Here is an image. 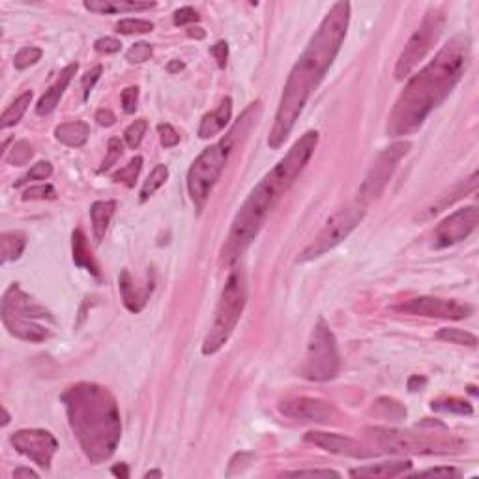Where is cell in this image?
Returning <instances> with one entry per match:
<instances>
[{
    "label": "cell",
    "mask_w": 479,
    "mask_h": 479,
    "mask_svg": "<svg viewBox=\"0 0 479 479\" xmlns=\"http://www.w3.org/2000/svg\"><path fill=\"white\" fill-rule=\"evenodd\" d=\"M417 478H459L460 472L457 468L451 467H440V468H429V470H423V472L416 473Z\"/></svg>",
    "instance_id": "obj_47"
},
{
    "label": "cell",
    "mask_w": 479,
    "mask_h": 479,
    "mask_svg": "<svg viewBox=\"0 0 479 479\" xmlns=\"http://www.w3.org/2000/svg\"><path fill=\"white\" fill-rule=\"evenodd\" d=\"M10 444L17 453L25 455L39 468L49 470L53 457L57 453L58 442L49 431L21 429L10 436Z\"/></svg>",
    "instance_id": "obj_13"
},
{
    "label": "cell",
    "mask_w": 479,
    "mask_h": 479,
    "mask_svg": "<svg viewBox=\"0 0 479 479\" xmlns=\"http://www.w3.org/2000/svg\"><path fill=\"white\" fill-rule=\"evenodd\" d=\"M247 303V279L246 271L242 268L233 270L228 275L227 283L221 290L219 302L215 307L214 322L210 326L208 334L202 341V354L204 356H214L219 352L221 348L227 345L231 335L238 326L242 313L246 309Z\"/></svg>",
    "instance_id": "obj_5"
},
{
    "label": "cell",
    "mask_w": 479,
    "mask_h": 479,
    "mask_svg": "<svg viewBox=\"0 0 479 479\" xmlns=\"http://www.w3.org/2000/svg\"><path fill=\"white\" fill-rule=\"evenodd\" d=\"M30 101H32V92L30 90H26V92H23V94H21L19 98L13 101L12 105L4 111L2 118H0V127H2V129H8V127L19 124V120L23 118V114L26 113V109H28V105H30Z\"/></svg>",
    "instance_id": "obj_28"
},
{
    "label": "cell",
    "mask_w": 479,
    "mask_h": 479,
    "mask_svg": "<svg viewBox=\"0 0 479 479\" xmlns=\"http://www.w3.org/2000/svg\"><path fill=\"white\" fill-rule=\"evenodd\" d=\"M26 247V238L23 233H4L0 236V260L8 264L17 260Z\"/></svg>",
    "instance_id": "obj_27"
},
{
    "label": "cell",
    "mask_w": 479,
    "mask_h": 479,
    "mask_svg": "<svg viewBox=\"0 0 479 479\" xmlns=\"http://www.w3.org/2000/svg\"><path fill=\"white\" fill-rule=\"evenodd\" d=\"M94 49L98 51V53H103V55H113V53H118V51L122 49V44H120L118 39L105 36V38L96 39Z\"/></svg>",
    "instance_id": "obj_48"
},
{
    "label": "cell",
    "mask_w": 479,
    "mask_h": 479,
    "mask_svg": "<svg viewBox=\"0 0 479 479\" xmlns=\"http://www.w3.org/2000/svg\"><path fill=\"white\" fill-rule=\"evenodd\" d=\"M478 206H467V208L457 210L455 214L446 217L435 228L433 247L444 249V247L455 246V244H459L462 240H467L476 231V227H478Z\"/></svg>",
    "instance_id": "obj_14"
},
{
    "label": "cell",
    "mask_w": 479,
    "mask_h": 479,
    "mask_svg": "<svg viewBox=\"0 0 479 479\" xmlns=\"http://www.w3.org/2000/svg\"><path fill=\"white\" fill-rule=\"evenodd\" d=\"M431 408L436 412H448V414H459V416H470L473 412L472 404L464 401V399L449 397V399H438L431 403Z\"/></svg>",
    "instance_id": "obj_30"
},
{
    "label": "cell",
    "mask_w": 479,
    "mask_h": 479,
    "mask_svg": "<svg viewBox=\"0 0 479 479\" xmlns=\"http://www.w3.org/2000/svg\"><path fill=\"white\" fill-rule=\"evenodd\" d=\"M77 70H79V64L73 62V64H68V66L60 71V75L57 77V81L53 82V84L49 87V90L39 98L38 105H36V113H38L39 116H47V114H51L55 109L58 107V103H60V100H62L64 92H66V89H68V84L71 82V79H73V75L77 73Z\"/></svg>",
    "instance_id": "obj_18"
},
{
    "label": "cell",
    "mask_w": 479,
    "mask_h": 479,
    "mask_svg": "<svg viewBox=\"0 0 479 479\" xmlns=\"http://www.w3.org/2000/svg\"><path fill=\"white\" fill-rule=\"evenodd\" d=\"M444 25H446V17L440 10L427 12L419 28L412 34V38L408 39V44L399 57L397 66H395V79L397 81L406 79L417 64L427 57V53L433 49V45L440 38Z\"/></svg>",
    "instance_id": "obj_11"
},
{
    "label": "cell",
    "mask_w": 479,
    "mask_h": 479,
    "mask_svg": "<svg viewBox=\"0 0 479 479\" xmlns=\"http://www.w3.org/2000/svg\"><path fill=\"white\" fill-rule=\"evenodd\" d=\"M42 55H44V51L39 49V47H34V45L23 47V49L15 55V58H13V66H15L17 70H26V68H30V66H34V64L38 62L39 58H42Z\"/></svg>",
    "instance_id": "obj_34"
},
{
    "label": "cell",
    "mask_w": 479,
    "mask_h": 479,
    "mask_svg": "<svg viewBox=\"0 0 479 479\" xmlns=\"http://www.w3.org/2000/svg\"><path fill=\"white\" fill-rule=\"evenodd\" d=\"M436 337L440 341H446V343H451V345H460V347H478V337L472 335L470 332H464V329L457 328H442Z\"/></svg>",
    "instance_id": "obj_31"
},
{
    "label": "cell",
    "mask_w": 479,
    "mask_h": 479,
    "mask_svg": "<svg viewBox=\"0 0 479 479\" xmlns=\"http://www.w3.org/2000/svg\"><path fill=\"white\" fill-rule=\"evenodd\" d=\"M316 145H318V132L311 129L303 133L287 152V156L253 188L242 208L238 210V214L234 215L227 242L221 249V264L233 266L247 251V247L259 236L260 228L264 227L266 219L278 206V202L283 199L284 193L292 188V183L296 182L298 177L307 167L315 154Z\"/></svg>",
    "instance_id": "obj_2"
},
{
    "label": "cell",
    "mask_w": 479,
    "mask_h": 479,
    "mask_svg": "<svg viewBox=\"0 0 479 479\" xmlns=\"http://www.w3.org/2000/svg\"><path fill=\"white\" fill-rule=\"evenodd\" d=\"M476 190H478V172H472V177L467 178V180H462L460 183H457V186H455L453 190L449 191V193L442 195L438 201L433 202L431 206H427V208L423 210L422 214L416 217V221L433 219L435 215H438L440 212H444V210L448 208V206H451L453 202L460 201L462 197H467L468 193H472V191H476Z\"/></svg>",
    "instance_id": "obj_19"
},
{
    "label": "cell",
    "mask_w": 479,
    "mask_h": 479,
    "mask_svg": "<svg viewBox=\"0 0 479 479\" xmlns=\"http://www.w3.org/2000/svg\"><path fill=\"white\" fill-rule=\"evenodd\" d=\"M279 410L283 416L311 423H334L339 417L334 404L313 397L287 399L279 403Z\"/></svg>",
    "instance_id": "obj_16"
},
{
    "label": "cell",
    "mask_w": 479,
    "mask_h": 479,
    "mask_svg": "<svg viewBox=\"0 0 479 479\" xmlns=\"http://www.w3.org/2000/svg\"><path fill=\"white\" fill-rule=\"evenodd\" d=\"M84 8L94 13L145 12L156 8V2H135V0H87Z\"/></svg>",
    "instance_id": "obj_23"
},
{
    "label": "cell",
    "mask_w": 479,
    "mask_h": 479,
    "mask_svg": "<svg viewBox=\"0 0 479 479\" xmlns=\"http://www.w3.org/2000/svg\"><path fill=\"white\" fill-rule=\"evenodd\" d=\"M210 55L214 57V60L217 62V66H219L221 70L227 66V58H228V45L227 42H217L215 45H212L210 47Z\"/></svg>",
    "instance_id": "obj_49"
},
{
    "label": "cell",
    "mask_w": 479,
    "mask_h": 479,
    "mask_svg": "<svg viewBox=\"0 0 479 479\" xmlns=\"http://www.w3.org/2000/svg\"><path fill=\"white\" fill-rule=\"evenodd\" d=\"M401 313L417 316H431V318H448V320H462L472 315V307L467 303L444 300V298L419 296L395 307Z\"/></svg>",
    "instance_id": "obj_15"
},
{
    "label": "cell",
    "mask_w": 479,
    "mask_h": 479,
    "mask_svg": "<svg viewBox=\"0 0 479 479\" xmlns=\"http://www.w3.org/2000/svg\"><path fill=\"white\" fill-rule=\"evenodd\" d=\"M158 132L159 139H161V145H163L165 148H174V146L180 143V135H178L177 129L170 126V124H159Z\"/></svg>",
    "instance_id": "obj_44"
},
{
    "label": "cell",
    "mask_w": 479,
    "mask_h": 479,
    "mask_svg": "<svg viewBox=\"0 0 479 479\" xmlns=\"http://www.w3.org/2000/svg\"><path fill=\"white\" fill-rule=\"evenodd\" d=\"M90 127L84 122H66L55 127V137L62 145L71 146V148H81L89 141Z\"/></svg>",
    "instance_id": "obj_25"
},
{
    "label": "cell",
    "mask_w": 479,
    "mask_h": 479,
    "mask_svg": "<svg viewBox=\"0 0 479 479\" xmlns=\"http://www.w3.org/2000/svg\"><path fill=\"white\" fill-rule=\"evenodd\" d=\"M101 71H103V68H101L100 64H98V66H94L92 70H89L87 73H84V75H82L81 84H82V98H84V100H89L90 92H92L94 84L101 77Z\"/></svg>",
    "instance_id": "obj_42"
},
{
    "label": "cell",
    "mask_w": 479,
    "mask_h": 479,
    "mask_svg": "<svg viewBox=\"0 0 479 479\" xmlns=\"http://www.w3.org/2000/svg\"><path fill=\"white\" fill-rule=\"evenodd\" d=\"M188 36H190V38L202 39L204 36H206V34H204V30H202V28H190V30H188Z\"/></svg>",
    "instance_id": "obj_55"
},
{
    "label": "cell",
    "mask_w": 479,
    "mask_h": 479,
    "mask_svg": "<svg viewBox=\"0 0 479 479\" xmlns=\"http://www.w3.org/2000/svg\"><path fill=\"white\" fill-rule=\"evenodd\" d=\"M146 129H148V122H146L145 118L135 120L133 124L127 126V129L124 132V139H126V145L129 146L132 150L139 148L141 141H143V137H145Z\"/></svg>",
    "instance_id": "obj_35"
},
{
    "label": "cell",
    "mask_w": 479,
    "mask_h": 479,
    "mask_svg": "<svg viewBox=\"0 0 479 479\" xmlns=\"http://www.w3.org/2000/svg\"><path fill=\"white\" fill-rule=\"evenodd\" d=\"M13 478H34L38 479L39 473L34 472L32 468H25V467H19L13 470Z\"/></svg>",
    "instance_id": "obj_52"
},
{
    "label": "cell",
    "mask_w": 479,
    "mask_h": 479,
    "mask_svg": "<svg viewBox=\"0 0 479 479\" xmlns=\"http://www.w3.org/2000/svg\"><path fill=\"white\" fill-rule=\"evenodd\" d=\"M339 369L341 354L334 332L329 329L328 322L318 318L307 345L303 377L313 382H328L339 374Z\"/></svg>",
    "instance_id": "obj_9"
},
{
    "label": "cell",
    "mask_w": 479,
    "mask_h": 479,
    "mask_svg": "<svg viewBox=\"0 0 479 479\" xmlns=\"http://www.w3.org/2000/svg\"><path fill=\"white\" fill-rule=\"evenodd\" d=\"M408 141H397V143H393V145L380 152L379 158L374 159V163L371 165V169H369L363 182L359 186L358 201H361L363 204H369L374 199H379L382 195V191L386 190L388 182H390V178L393 177L395 169H397L399 161L408 154Z\"/></svg>",
    "instance_id": "obj_12"
},
{
    "label": "cell",
    "mask_w": 479,
    "mask_h": 479,
    "mask_svg": "<svg viewBox=\"0 0 479 479\" xmlns=\"http://www.w3.org/2000/svg\"><path fill=\"white\" fill-rule=\"evenodd\" d=\"M118 287L124 305L132 313H139V311H143L146 302H148V298H150L152 290H154V281H148L143 289H139V287H135V283H133L129 271L122 270L118 278Z\"/></svg>",
    "instance_id": "obj_20"
},
{
    "label": "cell",
    "mask_w": 479,
    "mask_h": 479,
    "mask_svg": "<svg viewBox=\"0 0 479 479\" xmlns=\"http://www.w3.org/2000/svg\"><path fill=\"white\" fill-rule=\"evenodd\" d=\"M71 246H73V262H75L77 266L84 268L87 271H90L94 278H100V266H98V262H96L94 257H92V251H90L87 236H84V233H82L81 228L73 231V242H71Z\"/></svg>",
    "instance_id": "obj_26"
},
{
    "label": "cell",
    "mask_w": 479,
    "mask_h": 479,
    "mask_svg": "<svg viewBox=\"0 0 479 479\" xmlns=\"http://www.w3.org/2000/svg\"><path fill=\"white\" fill-rule=\"evenodd\" d=\"M141 167H143V158L137 156V158H133L132 161L124 167V169H120L118 172H114L113 180L114 182L126 183L127 188H133V186H135V178L139 177Z\"/></svg>",
    "instance_id": "obj_33"
},
{
    "label": "cell",
    "mask_w": 479,
    "mask_h": 479,
    "mask_svg": "<svg viewBox=\"0 0 479 479\" xmlns=\"http://www.w3.org/2000/svg\"><path fill=\"white\" fill-rule=\"evenodd\" d=\"M111 472L114 473V476H118V478H129V472H127V464H116V467L111 468Z\"/></svg>",
    "instance_id": "obj_53"
},
{
    "label": "cell",
    "mask_w": 479,
    "mask_h": 479,
    "mask_svg": "<svg viewBox=\"0 0 479 479\" xmlns=\"http://www.w3.org/2000/svg\"><path fill=\"white\" fill-rule=\"evenodd\" d=\"M34 199H57V191L53 186L45 183V186H36V188H28L23 193V201H34Z\"/></svg>",
    "instance_id": "obj_41"
},
{
    "label": "cell",
    "mask_w": 479,
    "mask_h": 479,
    "mask_svg": "<svg viewBox=\"0 0 479 479\" xmlns=\"http://www.w3.org/2000/svg\"><path fill=\"white\" fill-rule=\"evenodd\" d=\"M199 19H201V15H199L191 6L180 8V10L174 12V17H172V21H174V25L177 26H186L190 25V23H197Z\"/></svg>",
    "instance_id": "obj_45"
},
{
    "label": "cell",
    "mask_w": 479,
    "mask_h": 479,
    "mask_svg": "<svg viewBox=\"0 0 479 479\" xmlns=\"http://www.w3.org/2000/svg\"><path fill=\"white\" fill-rule=\"evenodd\" d=\"M374 406L382 412V416L390 417V419H395V422H397V419H403V417L406 416V408H404L399 401H395V399L382 397L377 401Z\"/></svg>",
    "instance_id": "obj_37"
},
{
    "label": "cell",
    "mask_w": 479,
    "mask_h": 479,
    "mask_svg": "<svg viewBox=\"0 0 479 479\" xmlns=\"http://www.w3.org/2000/svg\"><path fill=\"white\" fill-rule=\"evenodd\" d=\"M96 120H98L100 126L111 127L114 122H116V116H114V113L111 109H100V111L96 113Z\"/></svg>",
    "instance_id": "obj_50"
},
{
    "label": "cell",
    "mask_w": 479,
    "mask_h": 479,
    "mask_svg": "<svg viewBox=\"0 0 479 479\" xmlns=\"http://www.w3.org/2000/svg\"><path fill=\"white\" fill-rule=\"evenodd\" d=\"M114 210H116V201H98L90 206V217H92V231L98 244L105 238L109 223L113 219Z\"/></svg>",
    "instance_id": "obj_24"
},
{
    "label": "cell",
    "mask_w": 479,
    "mask_h": 479,
    "mask_svg": "<svg viewBox=\"0 0 479 479\" xmlns=\"http://www.w3.org/2000/svg\"><path fill=\"white\" fill-rule=\"evenodd\" d=\"M152 55H154V49H152L150 44L146 42H137L129 47V51L126 53V60L132 64H143L146 60H150Z\"/></svg>",
    "instance_id": "obj_39"
},
{
    "label": "cell",
    "mask_w": 479,
    "mask_h": 479,
    "mask_svg": "<svg viewBox=\"0 0 479 479\" xmlns=\"http://www.w3.org/2000/svg\"><path fill=\"white\" fill-rule=\"evenodd\" d=\"M167 178H169V169H167V165H156L154 167V170L150 172V177L146 178L145 183H143V188H141V193H139V201L141 202H146L148 199H150L156 191L163 186L165 182H167Z\"/></svg>",
    "instance_id": "obj_29"
},
{
    "label": "cell",
    "mask_w": 479,
    "mask_h": 479,
    "mask_svg": "<svg viewBox=\"0 0 479 479\" xmlns=\"http://www.w3.org/2000/svg\"><path fill=\"white\" fill-rule=\"evenodd\" d=\"M303 440L334 455H345V457H354V459H365L371 455L358 440H354L350 436L335 435V433L309 431L303 436Z\"/></svg>",
    "instance_id": "obj_17"
},
{
    "label": "cell",
    "mask_w": 479,
    "mask_h": 479,
    "mask_svg": "<svg viewBox=\"0 0 479 479\" xmlns=\"http://www.w3.org/2000/svg\"><path fill=\"white\" fill-rule=\"evenodd\" d=\"M348 23H350V2L345 0L335 2L313 34L302 57L298 58L294 68L290 70L279 100L275 122L268 137L270 148L278 150L289 139L307 101L318 89V84L326 77L337 53L343 47V42L347 38Z\"/></svg>",
    "instance_id": "obj_1"
},
{
    "label": "cell",
    "mask_w": 479,
    "mask_h": 479,
    "mask_svg": "<svg viewBox=\"0 0 479 479\" xmlns=\"http://www.w3.org/2000/svg\"><path fill=\"white\" fill-rule=\"evenodd\" d=\"M183 70V62H180V60H172V62L167 66V71L169 73H177V71Z\"/></svg>",
    "instance_id": "obj_54"
},
{
    "label": "cell",
    "mask_w": 479,
    "mask_h": 479,
    "mask_svg": "<svg viewBox=\"0 0 479 479\" xmlns=\"http://www.w3.org/2000/svg\"><path fill=\"white\" fill-rule=\"evenodd\" d=\"M32 156H34V150H32L30 143H28V141H17V143L13 145L12 150L8 152L4 158H6L8 163L13 165V167H23V165H26L30 161Z\"/></svg>",
    "instance_id": "obj_32"
},
{
    "label": "cell",
    "mask_w": 479,
    "mask_h": 479,
    "mask_svg": "<svg viewBox=\"0 0 479 479\" xmlns=\"http://www.w3.org/2000/svg\"><path fill=\"white\" fill-rule=\"evenodd\" d=\"M51 174H53V165H51L49 161H39V163L34 165V167L26 172L25 177L21 178L19 182H15V188H21V186H25V183L32 182V180H47Z\"/></svg>",
    "instance_id": "obj_38"
},
{
    "label": "cell",
    "mask_w": 479,
    "mask_h": 479,
    "mask_svg": "<svg viewBox=\"0 0 479 479\" xmlns=\"http://www.w3.org/2000/svg\"><path fill=\"white\" fill-rule=\"evenodd\" d=\"M365 208L367 204L356 199L352 204H348L347 208L339 210L337 214L332 215L326 221V225L320 228V233L316 234L315 240L298 255V264L318 259L322 255H326L329 249L339 246L343 240H347L348 234L352 233L354 228L361 223V219L365 217Z\"/></svg>",
    "instance_id": "obj_10"
},
{
    "label": "cell",
    "mask_w": 479,
    "mask_h": 479,
    "mask_svg": "<svg viewBox=\"0 0 479 479\" xmlns=\"http://www.w3.org/2000/svg\"><path fill=\"white\" fill-rule=\"evenodd\" d=\"M68 422L84 457L100 464L114 455L122 436L116 399L107 388L79 382L62 393Z\"/></svg>",
    "instance_id": "obj_4"
},
{
    "label": "cell",
    "mask_w": 479,
    "mask_h": 479,
    "mask_svg": "<svg viewBox=\"0 0 479 479\" xmlns=\"http://www.w3.org/2000/svg\"><path fill=\"white\" fill-rule=\"evenodd\" d=\"M122 154H124V145H122V141L120 139L109 141V156L103 159V163H101L100 167V172H105V170L111 169V167L118 161Z\"/></svg>",
    "instance_id": "obj_40"
},
{
    "label": "cell",
    "mask_w": 479,
    "mask_h": 479,
    "mask_svg": "<svg viewBox=\"0 0 479 479\" xmlns=\"http://www.w3.org/2000/svg\"><path fill=\"white\" fill-rule=\"evenodd\" d=\"M242 126L244 122H238L228 135H225L219 143L204 148L201 156L191 163L188 170V193L199 212L204 208L210 193L219 180L221 172L225 169L228 156L234 148V141L238 137V132H242Z\"/></svg>",
    "instance_id": "obj_7"
},
{
    "label": "cell",
    "mask_w": 479,
    "mask_h": 479,
    "mask_svg": "<svg viewBox=\"0 0 479 479\" xmlns=\"http://www.w3.org/2000/svg\"><path fill=\"white\" fill-rule=\"evenodd\" d=\"M470 62V42L457 36L419 73L412 77L388 118V135L401 137L417 132L442 101L453 92Z\"/></svg>",
    "instance_id": "obj_3"
},
{
    "label": "cell",
    "mask_w": 479,
    "mask_h": 479,
    "mask_svg": "<svg viewBox=\"0 0 479 479\" xmlns=\"http://www.w3.org/2000/svg\"><path fill=\"white\" fill-rule=\"evenodd\" d=\"M231 118H233V100H231V98H225L215 111L202 116L201 126H199V137H201V139L215 137L217 133H221L228 126Z\"/></svg>",
    "instance_id": "obj_21"
},
{
    "label": "cell",
    "mask_w": 479,
    "mask_h": 479,
    "mask_svg": "<svg viewBox=\"0 0 479 479\" xmlns=\"http://www.w3.org/2000/svg\"><path fill=\"white\" fill-rule=\"evenodd\" d=\"M2 414H4V419H2V427H6L8 423H10V414H8V410L2 406Z\"/></svg>",
    "instance_id": "obj_57"
},
{
    "label": "cell",
    "mask_w": 479,
    "mask_h": 479,
    "mask_svg": "<svg viewBox=\"0 0 479 479\" xmlns=\"http://www.w3.org/2000/svg\"><path fill=\"white\" fill-rule=\"evenodd\" d=\"M425 386H427V379H425V377L414 374V377H410L408 379V390L410 391H422Z\"/></svg>",
    "instance_id": "obj_51"
},
{
    "label": "cell",
    "mask_w": 479,
    "mask_h": 479,
    "mask_svg": "<svg viewBox=\"0 0 479 479\" xmlns=\"http://www.w3.org/2000/svg\"><path fill=\"white\" fill-rule=\"evenodd\" d=\"M154 30V25L150 21L145 19H122L116 23V32L118 34H146V32Z\"/></svg>",
    "instance_id": "obj_36"
},
{
    "label": "cell",
    "mask_w": 479,
    "mask_h": 479,
    "mask_svg": "<svg viewBox=\"0 0 479 479\" xmlns=\"http://www.w3.org/2000/svg\"><path fill=\"white\" fill-rule=\"evenodd\" d=\"M0 315L4 326L13 337L28 343H44L51 337V329L39 320L53 322L45 307L32 300L17 283H12L2 296Z\"/></svg>",
    "instance_id": "obj_6"
},
{
    "label": "cell",
    "mask_w": 479,
    "mask_h": 479,
    "mask_svg": "<svg viewBox=\"0 0 479 479\" xmlns=\"http://www.w3.org/2000/svg\"><path fill=\"white\" fill-rule=\"evenodd\" d=\"M287 478H341L339 472L334 470H292V472H284Z\"/></svg>",
    "instance_id": "obj_46"
},
{
    "label": "cell",
    "mask_w": 479,
    "mask_h": 479,
    "mask_svg": "<svg viewBox=\"0 0 479 479\" xmlns=\"http://www.w3.org/2000/svg\"><path fill=\"white\" fill-rule=\"evenodd\" d=\"M145 478H146V479H150V478H163V472H161V470H150V472H146V473H145Z\"/></svg>",
    "instance_id": "obj_56"
},
{
    "label": "cell",
    "mask_w": 479,
    "mask_h": 479,
    "mask_svg": "<svg viewBox=\"0 0 479 479\" xmlns=\"http://www.w3.org/2000/svg\"><path fill=\"white\" fill-rule=\"evenodd\" d=\"M137 101H139V87H127L122 92V109L126 114H133L137 111Z\"/></svg>",
    "instance_id": "obj_43"
},
{
    "label": "cell",
    "mask_w": 479,
    "mask_h": 479,
    "mask_svg": "<svg viewBox=\"0 0 479 479\" xmlns=\"http://www.w3.org/2000/svg\"><path fill=\"white\" fill-rule=\"evenodd\" d=\"M365 433L380 448V451L390 455H448L457 453L462 449V442L455 438H431L425 435H414L404 431L382 429V427H369Z\"/></svg>",
    "instance_id": "obj_8"
},
{
    "label": "cell",
    "mask_w": 479,
    "mask_h": 479,
    "mask_svg": "<svg viewBox=\"0 0 479 479\" xmlns=\"http://www.w3.org/2000/svg\"><path fill=\"white\" fill-rule=\"evenodd\" d=\"M412 468V460H390V462H379V464H367L350 470L352 478H397L401 473L408 472Z\"/></svg>",
    "instance_id": "obj_22"
}]
</instances>
